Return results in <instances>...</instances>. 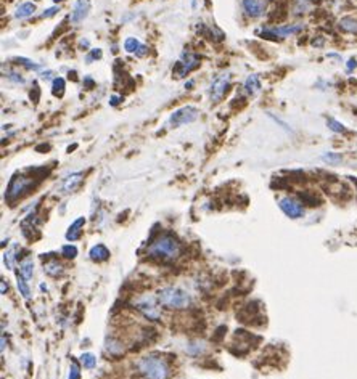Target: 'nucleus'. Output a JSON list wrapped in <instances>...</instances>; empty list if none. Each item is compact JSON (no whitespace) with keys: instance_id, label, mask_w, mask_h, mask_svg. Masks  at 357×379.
Instances as JSON below:
<instances>
[{"instance_id":"obj_12","label":"nucleus","mask_w":357,"mask_h":379,"mask_svg":"<svg viewBox=\"0 0 357 379\" xmlns=\"http://www.w3.org/2000/svg\"><path fill=\"white\" fill-rule=\"evenodd\" d=\"M241 5L247 16L250 18H259L264 15L265 4L264 0H241Z\"/></svg>"},{"instance_id":"obj_30","label":"nucleus","mask_w":357,"mask_h":379,"mask_svg":"<svg viewBox=\"0 0 357 379\" xmlns=\"http://www.w3.org/2000/svg\"><path fill=\"white\" fill-rule=\"evenodd\" d=\"M16 63H18V64H23V66H26L28 69H39V68H40L39 64L32 63L31 60H26V58H16Z\"/></svg>"},{"instance_id":"obj_35","label":"nucleus","mask_w":357,"mask_h":379,"mask_svg":"<svg viewBox=\"0 0 357 379\" xmlns=\"http://www.w3.org/2000/svg\"><path fill=\"white\" fill-rule=\"evenodd\" d=\"M122 102V97H118V95H113L109 98V105L111 106H116V105H119Z\"/></svg>"},{"instance_id":"obj_41","label":"nucleus","mask_w":357,"mask_h":379,"mask_svg":"<svg viewBox=\"0 0 357 379\" xmlns=\"http://www.w3.org/2000/svg\"><path fill=\"white\" fill-rule=\"evenodd\" d=\"M81 47H88V40L87 39H82L81 40Z\"/></svg>"},{"instance_id":"obj_22","label":"nucleus","mask_w":357,"mask_h":379,"mask_svg":"<svg viewBox=\"0 0 357 379\" xmlns=\"http://www.w3.org/2000/svg\"><path fill=\"white\" fill-rule=\"evenodd\" d=\"M52 93L55 97H63L64 93V79L63 77H55L53 79V84H52Z\"/></svg>"},{"instance_id":"obj_34","label":"nucleus","mask_w":357,"mask_h":379,"mask_svg":"<svg viewBox=\"0 0 357 379\" xmlns=\"http://www.w3.org/2000/svg\"><path fill=\"white\" fill-rule=\"evenodd\" d=\"M269 116H271V117H272V119H274V121L277 122V124H280V127H282V129H285L286 132H292V129H289V127H288V126L285 124L283 121H280V119H278V117H275V116H272V114H269Z\"/></svg>"},{"instance_id":"obj_38","label":"nucleus","mask_w":357,"mask_h":379,"mask_svg":"<svg viewBox=\"0 0 357 379\" xmlns=\"http://www.w3.org/2000/svg\"><path fill=\"white\" fill-rule=\"evenodd\" d=\"M31 98L34 100V102H37V100H39V88H37V85H36V84H34V93L31 92Z\"/></svg>"},{"instance_id":"obj_31","label":"nucleus","mask_w":357,"mask_h":379,"mask_svg":"<svg viewBox=\"0 0 357 379\" xmlns=\"http://www.w3.org/2000/svg\"><path fill=\"white\" fill-rule=\"evenodd\" d=\"M323 159L331 162V164H338L341 161V154H337V153H327L323 154Z\"/></svg>"},{"instance_id":"obj_20","label":"nucleus","mask_w":357,"mask_h":379,"mask_svg":"<svg viewBox=\"0 0 357 379\" xmlns=\"http://www.w3.org/2000/svg\"><path fill=\"white\" fill-rule=\"evenodd\" d=\"M43 270H46V272H47L49 275H52V276H58V275L63 273V265H61L60 262H57V260H50V262L46 264V267H43Z\"/></svg>"},{"instance_id":"obj_28","label":"nucleus","mask_w":357,"mask_h":379,"mask_svg":"<svg viewBox=\"0 0 357 379\" xmlns=\"http://www.w3.org/2000/svg\"><path fill=\"white\" fill-rule=\"evenodd\" d=\"M68 379H81V371H79V365H77V362H73L71 363Z\"/></svg>"},{"instance_id":"obj_21","label":"nucleus","mask_w":357,"mask_h":379,"mask_svg":"<svg viewBox=\"0 0 357 379\" xmlns=\"http://www.w3.org/2000/svg\"><path fill=\"white\" fill-rule=\"evenodd\" d=\"M16 283H18V289H19V293H21V296H23L25 299H29L31 297V289H29V286H28V280L26 278L21 275V273H18V280H16Z\"/></svg>"},{"instance_id":"obj_11","label":"nucleus","mask_w":357,"mask_h":379,"mask_svg":"<svg viewBox=\"0 0 357 379\" xmlns=\"http://www.w3.org/2000/svg\"><path fill=\"white\" fill-rule=\"evenodd\" d=\"M136 307L142 312L145 317H148L151 320H158L160 318V310L156 309L154 300L150 296H145V297L139 299L137 302H136Z\"/></svg>"},{"instance_id":"obj_6","label":"nucleus","mask_w":357,"mask_h":379,"mask_svg":"<svg viewBox=\"0 0 357 379\" xmlns=\"http://www.w3.org/2000/svg\"><path fill=\"white\" fill-rule=\"evenodd\" d=\"M196 117H198V109L195 106H184V108H178L171 114L169 124L171 127H178L184 124H190Z\"/></svg>"},{"instance_id":"obj_2","label":"nucleus","mask_w":357,"mask_h":379,"mask_svg":"<svg viewBox=\"0 0 357 379\" xmlns=\"http://www.w3.org/2000/svg\"><path fill=\"white\" fill-rule=\"evenodd\" d=\"M137 368L143 377L147 379H166L169 374V366H167L166 360L156 355H148L140 359Z\"/></svg>"},{"instance_id":"obj_42","label":"nucleus","mask_w":357,"mask_h":379,"mask_svg":"<svg viewBox=\"0 0 357 379\" xmlns=\"http://www.w3.org/2000/svg\"><path fill=\"white\" fill-rule=\"evenodd\" d=\"M4 349H5V336H2V352H4Z\"/></svg>"},{"instance_id":"obj_25","label":"nucleus","mask_w":357,"mask_h":379,"mask_svg":"<svg viewBox=\"0 0 357 379\" xmlns=\"http://www.w3.org/2000/svg\"><path fill=\"white\" fill-rule=\"evenodd\" d=\"M16 249H18V246L15 244V246H12V249H8L5 254H4V262H5V265L8 267V269H13V264H15V257H16Z\"/></svg>"},{"instance_id":"obj_10","label":"nucleus","mask_w":357,"mask_h":379,"mask_svg":"<svg viewBox=\"0 0 357 379\" xmlns=\"http://www.w3.org/2000/svg\"><path fill=\"white\" fill-rule=\"evenodd\" d=\"M299 31H303V25H286V26H280V28H269V29H264L262 34L264 36H274L275 39L277 37H288V36H293V34H298Z\"/></svg>"},{"instance_id":"obj_37","label":"nucleus","mask_w":357,"mask_h":379,"mask_svg":"<svg viewBox=\"0 0 357 379\" xmlns=\"http://www.w3.org/2000/svg\"><path fill=\"white\" fill-rule=\"evenodd\" d=\"M147 53H148V47H147V45H142V47H140V50H139L136 55H137V57H145V55H147Z\"/></svg>"},{"instance_id":"obj_5","label":"nucleus","mask_w":357,"mask_h":379,"mask_svg":"<svg viewBox=\"0 0 357 379\" xmlns=\"http://www.w3.org/2000/svg\"><path fill=\"white\" fill-rule=\"evenodd\" d=\"M278 207L289 219H301L304 216V204L295 196H283L278 199Z\"/></svg>"},{"instance_id":"obj_27","label":"nucleus","mask_w":357,"mask_h":379,"mask_svg":"<svg viewBox=\"0 0 357 379\" xmlns=\"http://www.w3.org/2000/svg\"><path fill=\"white\" fill-rule=\"evenodd\" d=\"M61 252H63L64 257L74 259V257H76V254H77V249H76V246H71V244H68V246H63Z\"/></svg>"},{"instance_id":"obj_13","label":"nucleus","mask_w":357,"mask_h":379,"mask_svg":"<svg viewBox=\"0 0 357 379\" xmlns=\"http://www.w3.org/2000/svg\"><path fill=\"white\" fill-rule=\"evenodd\" d=\"M81 182H82V174L81 172L71 174V175H68L63 180L61 192L63 193H73V192H76V190H77V186L81 185Z\"/></svg>"},{"instance_id":"obj_16","label":"nucleus","mask_w":357,"mask_h":379,"mask_svg":"<svg viewBox=\"0 0 357 379\" xmlns=\"http://www.w3.org/2000/svg\"><path fill=\"white\" fill-rule=\"evenodd\" d=\"M261 90V81L258 74H251L248 76V79L244 81V92L248 95H256Z\"/></svg>"},{"instance_id":"obj_29","label":"nucleus","mask_w":357,"mask_h":379,"mask_svg":"<svg viewBox=\"0 0 357 379\" xmlns=\"http://www.w3.org/2000/svg\"><path fill=\"white\" fill-rule=\"evenodd\" d=\"M98 58H102V50H100V49H92L91 53H88L87 57H85V61L87 63H92L94 60H98Z\"/></svg>"},{"instance_id":"obj_40","label":"nucleus","mask_w":357,"mask_h":379,"mask_svg":"<svg viewBox=\"0 0 357 379\" xmlns=\"http://www.w3.org/2000/svg\"><path fill=\"white\" fill-rule=\"evenodd\" d=\"M50 74H52V73H50V71H47V73H43L40 77H42V79H50Z\"/></svg>"},{"instance_id":"obj_24","label":"nucleus","mask_w":357,"mask_h":379,"mask_svg":"<svg viewBox=\"0 0 357 379\" xmlns=\"http://www.w3.org/2000/svg\"><path fill=\"white\" fill-rule=\"evenodd\" d=\"M327 127H328L331 132H334V133H346V127L341 124L340 121L333 119V117H328V119H327Z\"/></svg>"},{"instance_id":"obj_23","label":"nucleus","mask_w":357,"mask_h":379,"mask_svg":"<svg viewBox=\"0 0 357 379\" xmlns=\"http://www.w3.org/2000/svg\"><path fill=\"white\" fill-rule=\"evenodd\" d=\"M142 47V43L136 39V37H127L124 40V50L127 53H137Z\"/></svg>"},{"instance_id":"obj_8","label":"nucleus","mask_w":357,"mask_h":379,"mask_svg":"<svg viewBox=\"0 0 357 379\" xmlns=\"http://www.w3.org/2000/svg\"><path fill=\"white\" fill-rule=\"evenodd\" d=\"M198 64H199V60H198V57L195 53H190V52H184L182 53V57H181V60L177 61V64H175V76L177 77H184L185 74H188L190 71H193V69H196L198 68Z\"/></svg>"},{"instance_id":"obj_7","label":"nucleus","mask_w":357,"mask_h":379,"mask_svg":"<svg viewBox=\"0 0 357 379\" xmlns=\"http://www.w3.org/2000/svg\"><path fill=\"white\" fill-rule=\"evenodd\" d=\"M229 85H230V74L229 73H224V74L217 76L214 79V82L211 84V92H209L211 93V102H214V103L220 102V100L224 98V95L227 93Z\"/></svg>"},{"instance_id":"obj_32","label":"nucleus","mask_w":357,"mask_h":379,"mask_svg":"<svg viewBox=\"0 0 357 379\" xmlns=\"http://www.w3.org/2000/svg\"><path fill=\"white\" fill-rule=\"evenodd\" d=\"M58 12H60V8H58V7H52V8L46 10V12L42 13V18H50V16H53V15H57Z\"/></svg>"},{"instance_id":"obj_26","label":"nucleus","mask_w":357,"mask_h":379,"mask_svg":"<svg viewBox=\"0 0 357 379\" xmlns=\"http://www.w3.org/2000/svg\"><path fill=\"white\" fill-rule=\"evenodd\" d=\"M81 362H82V365H84L85 368H94L95 363H97L95 357H94L92 353H82V355H81Z\"/></svg>"},{"instance_id":"obj_36","label":"nucleus","mask_w":357,"mask_h":379,"mask_svg":"<svg viewBox=\"0 0 357 379\" xmlns=\"http://www.w3.org/2000/svg\"><path fill=\"white\" fill-rule=\"evenodd\" d=\"M8 77H10V79H12L13 82H25V79H23V77H21V76H18L16 73H12V74H10Z\"/></svg>"},{"instance_id":"obj_4","label":"nucleus","mask_w":357,"mask_h":379,"mask_svg":"<svg viewBox=\"0 0 357 379\" xmlns=\"http://www.w3.org/2000/svg\"><path fill=\"white\" fill-rule=\"evenodd\" d=\"M32 185H34L32 178H28L25 175H15L8 183L7 199H8V201H15V199H18L21 195H25Z\"/></svg>"},{"instance_id":"obj_18","label":"nucleus","mask_w":357,"mask_h":379,"mask_svg":"<svg viewBox=\"0 0 357 379\" xmlns=\"http://www.w3.org/2000/svg\"><path fill=\"white\" fill-rule=\"evenodd\" d=\"M109 257V252L108 249L103 246V244H98V246H94L91 249V259L95 260V262H103Z\"/></svg>"},{"instance_id":"obj_3","label":"nucleus","mask_w":357,"mask_h":379,"mask_svg":"<svg viewBox=\"0 0 357 379\" xmlns=\"http://www.w3.org/2000/svg\"><path fill=\"white\" fill-rule=\"evenodd\" d=\"M158 300L160 304L164 305V307H169V309H185L190 305L192 299H190V294L181 288H174V286H166L163 289H160L158 293Z\"/></svg>"},{"instance_id":"obj_1","label":"nucleus","mask_w":357,"mask_h":379,"mask_svg":"<svg viewBox=\"0 0 357 379\" xmlns=\"http://www.w3.org/2000/svg\"><path fill=\"white\" fill-rule=\"evenodd\" d=\"M151 257L160 259H175L181 254V243L171 235H163L156 238L147 251Z\"/></svg>"},{"instance_id":"obj_9","label":"nucleus","mask_w":357,"mask_h":379,"mask_svg":"<svg viewBox=\"0 0 357 379\" xmlns=\"http://www.w3.org/2000/svg\"><path fill=\"white\" fill-rule=\"evenodd\" d=\"M91 13V0H76L71 13V23L79 25Z\"/></svg>"},{"instance_id":"obj_43","label":"nucleus","mask_w":357,"mask_h":379,"mask_svg":"<svg viewBox=\"0 0 357 379\" xmlns=\"http://www.w3.org/2000/svg\"><path fill=\"white\" fill-rule=\"evenodd\" d=\"M53 2H55V4H58V2H63V0H53Z\"/></svg>"},{"instance_id":"obj_14","label":"nucleus","mask_w":357,"mask_h":379,"mask_svg":"<svg viewBox=\"0 0 357 379\" xmlns=\"http://www.w3.org/2000/svg\"><path fill=\"white\" fill-rule=\"evenodd\" d=\"M84 224H85V219H84V217L76 219V220L73 222V225L70 227V230L66 231V240H68V241H76V240H79V238H81V233H82Z\"/></svg>"},{"instance_id":"obj_19","label":"nucleus","mask_w":357,"mask_h":379,"mask_svg":"<svg viewBox=\"0 0 357 379\" xmlns=\"http://www.w3.org/2000/svg\"><path fill=\"white\" fill-rule=\"evenodd\" d=\"M19 273L23 275L28 281L32 278V273H34V262H32L31 257H26L25 260L19 262Z\"/></svg>"},{"instance_id":"obj_15","label":"nucleus","mask_w":357,"mask_h":379,"mask_svg":"<svg viewBox=\"0 0 357 379\" xmlns=\"http://www.w3.org/2000/svg\"><path fill=\"white\" fill-rule=\"evenodd\" d=\"M36 13V5L32 2H25L18 5V8L15 10V18L16 19H25V18H29Z\"/></svg>"},{"instance_id":"obj_33","label":"nucleus","mask_w":357,"mask_h":379,"mask_svg":"<svg viewBox=\"0 0 357 379\" xmlns=\"http://www.w3.org/2000/svg\"><path fill=\"white\" fill-rule=\"evenodd\" d=\"M355 68H357V61H355L354 58L348 60V63H346V71H348V73H352Z\"/></svg>"},{"instance_id":"obj_39","label":"nucleus","mask_w":357,"mask_h":379,"mask_svg":"<svg viewBox=\"0 0 357 379\" xmlns=\"http://www.w3.org/2000/svg\"><path fill=\"white\" fill-rule=\"evenodd\" d=\"M85 84L88 85V88H92V87H94V81L91 79V77H85Z\"/></svg>"},{"instance_id":"obj_17","label":"nucleus","mask_w":357,"mask_h":379,"mask_svg":"<svg viewBox=\"0 0 357 379\" xmlns=\"http://www.w3.org/2000/svg\"><path fill=\"white\" fill-rule=\"evenodd\" d=\"M340 29L348 34H357V18L355 16H344L338 23Z\"/></svg>"}]
</instances>
